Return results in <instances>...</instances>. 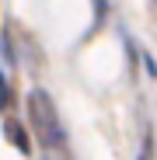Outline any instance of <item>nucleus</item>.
I'll list each match as a JSON object with an SVG mask.
<instances>
[{"label":"nucleus","mask_w":157,"mask_h":160,"mask_svg":"<svg viewBox=\"0 0 157 160\" xmlns=\"http://www.w3.org/2000/svg\"><path fill=\"white\" fill-rule=\"evenodd\" d=\"M28 115H32V125L45 146H66V136H63L60 118H56V104H52V98L45 91L28 94Z\"/></svg>","instance_id":"nucleus-1"},{"label":"nucleus","mask_w":157,"mask_h":160,"mask_svg":"<svg viewBox=\"0 0 157 160\" xmlns=\"http://www.w3.org/2000/svg\"><path fill=\"white\" fill-rule=\"evenodd\" d=\"M7 136L14 139V146H18L21 153H28V150H32V146H28V132H24L18 122H7Z\"/></svg>","instance_id":"nucleus-2"},{"label":"nucleus","mask_w":157,"mask_h":160,"mask_svg":"<svg viewBox=\"0 0 157 160\" xmlns=\"http://www.w3.org/2000/svg\"><path fill=\"white\" fill-rule=\"evenodd\" d=\"M11 104V91H7V77L0 73V108H7Z\"/></svg>","instance_id":"nucleus-3"},{"label":"nucleus","mask_w":157,"mask_h":160,"mask_svg":"<svg viewBox=\"0 0 157 160\" xmlns=\"http://www.w3.org/2000/svg\"><path fill=\"white\" fill-rule=\"evenodd\" d=\"M94 4H98V7H94V11H98V21H101V18H105V0H94Z\"/></svg>","instance_id":"nucleus-4"}]
</instances>
